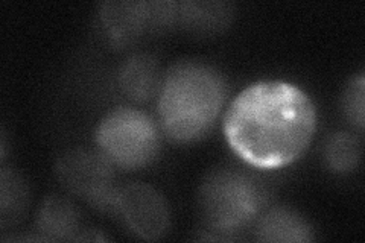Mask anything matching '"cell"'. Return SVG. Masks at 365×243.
<instances>
[{"mask_svg": "<svg viewBox=\"0 0 365 243\" xmlns=\"http://www.w3.org/2000/svg\"><path fill=\"white\" fill-rule=\"evenodd\" d=\"M315 126V107L302 88L283 81H260L235 98L225 114L224 134L248 165L277 169L304 152Z\"/></svg>", "mask_w": 365, "mask_h": 243, "instance_id": "cell-1", "label": "cell"}, {"mask_svg": "<svg viewBox=\"0 0 365 243\" xmlns=\"http://www.w3.org/2000/svg\"><path fill=\"white\" fill-rule=\"evenodd\" d=\"M224 99L225 84L212 67L201 63L177 64L160 88V122L175 140H195L215 123Z\"/></svg>", "mask_w": 365, "mask_h": 243, "instance_id": "cell-2", "label": "cell"}, {"mask_svg": "<svg viewBox=\"0 0 365 243\" xmlns=\"http://www.w3.org/2000/svg\"><path fill=\"white\" fill-rule=\"evenodd\" d=\"M264 204V193L251 178L236 170L215 172L201 189V207L209 224L235 231L253 221Z\"/></svg>", "mask_w": 365, "mask_h": 243, "instance_id": "cell-3", "label": "cell"}, {"mask_svg": "<svg viewBox=\"0 0 365 243\" xmlns=\"http://www.w3.org/2000/svg\"><path fill=\"white\" fill-rule=\"evenodd\" d=\"M96 142L111 163L127 169L139 167L155 157L158 131L145 113L116 108L99 123Z\"/></svg>", "mask_w": 365, "mask_h": 243, "instance_id": "cell-4", "label": "cell"}, {"mask_svg": "<svg viewBox=\"0 0 365 243\" xmlns=\"http://www.w3.org/2000/svg\"><path fill=\"white\" fill-rule=\"evenodd\" d=\"M111 161L88 149L68 150L56 165V173L63 186L84 200L96 204L116 205L118 193H113Z\"/></svg>", "mask_w": 365, "mask_h": 243, "instance_id": "cell-5", "label": "cell"}, {"mask_svg": "<svg viewBox=\"0 0 365 243\" xmlns=\"http://www.w3.org/2000/svg\"><path fill=\"white\" fill-rule=\"evenodd\" d=\"M116 205L125 222L146 240L162 237L169 227V212L157 190L142 182L125 186L116 196Z\"/></svg>", "mask_w": 365, "mask_h": 243, "instance_id": "cell-6", "label": "cell"}, {"mask_svg": "<svg viewBox=\"0 0 365 243\" xmlns=\"http://www.w3.org/2000/svg\"><path fill=\"white\" fill-rule=\"evenodd\" d=\"M154 5L142 2H111L102 6L101 19L113 43H130L146 28L148 23L168 17V11H154Z\"/></svg>", "mask_w": 365, "mask_h": 243, "instance_id": "cell-7", "label": "cell"}, {"mask_svg": "<svg viewBox=\"0 0 365 243\" xmlns=\"http://www.w3.org/2000/svg\"><path fill=\"white\" fill-rule=\"evenodd\" d=\"M37 228L43 239L73 240L79 233V214L67 200L49 196L38 212Z\"/></svg>", "mask_w": 365, "mask_h": 243, "instance_id": "cell-8", "label": "cell"}, {"mask_svg": "<svg viewBox=\"0 0 365 243\" xmlns=\"http://www.w3.org/2000/svg\"><path fill=\"white\" fill-rule=\"evenodd\" d=\"M120 87L130 99L145 102L160 88L158 64L150 55H134L122 66Z\"/></svg>", "mask_w": 365, "mask_h": 243, "instance_id": "cell-9", "label": "cell"}, {"mask_svg": "<svg viewBox=\"0 0 365 243\" xmlns=\"http://www.w3.org/2000/svg\"><path fill=\"white\" fill-rule=\"evenodd\" d=\"M257 233L265 242H307L312 231L300 216L284 208H274L259 222Z\"/></svg>", "mask_w": 365, "mask_h": 243, "instance_id": "cell-10", "label": "cell"}, {"mask_svg": "<svg viewBox=\"0 0 365 243\" xmlns=\"http://www.w3.org/2000/svg\"><path fill=\"white\" fill-rule=\"evenodd\" d=\"M28 189L23 180L14 172H2V189H0V212L2 227L13 225L20 221L28 205Z\"/></svg>", "mask_w": 365, "mask_h": 243, "instance_id": "cell-11", "label": "cell"}, {"mask_svg": "<svg viewBox=\"0 0 365 243\" xmlns=\"http://www.w3.org/2000/svg\"><path fill=\"white\" fill-rule=\"evenodd\" d=\"M361 158V145L355 135L336 133L326 145V160L336 172H350L356 167Z\"/></svg>", "mask_w": 365, "mask_h": 243, "instance_id": "cell-12", "label": "cell"}, {"mask_svg": "<svg viewBox=\"0 0 365 243\" xmlns=\"http://www.w3.org/2000/svg\"><path fill=\"white\" fill-rule=\"evenodd\" d=\"M364 96H365V81L364 76H358L351 81V84L344 91L342 107L344 113L358 130L364 128Z\"/></svg>", "mask_w": 365, "mask_h": 243, "instance_id": "cell-13", "label": "cell"}]
</instances>
